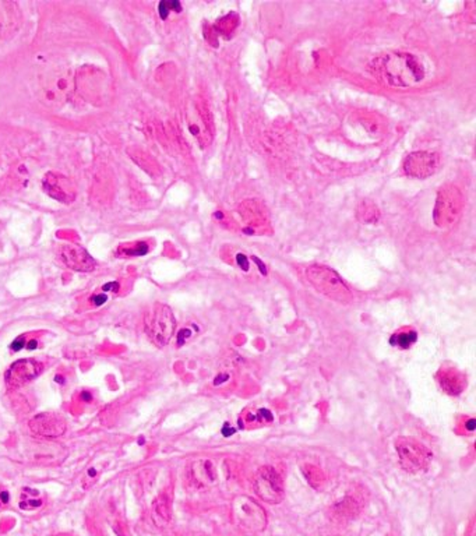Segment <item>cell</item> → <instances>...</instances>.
Listing matches in <instances>:
<instances>
[{
  "instance_id": "obj_16",
  "label": "cell",
  "mask_w": 476,
  "mask_h": 536,
  "mask_svg": "<svg viewBox=\"0 0 476 536\" xmlns=\"http://www.w3.org/2000/svg\"><path fill=\"white\" fill-rule=\"evenodd\" d=\"M436 378L440 388L448 396H459L466 387L465 376L454 367H442Z\"/></svg>"
},
{
  "instance_id": "obj_17",
  "label": "cell",
  "mask_w": 476,
  "mask_h": 536,
  "mask_svg": "<svg viewBox=\"0 0 476 536\" xmlns=\"http://www.w3.org/2000/svg\"><path fill=\"white\" fill-rule=\"evenodd\" d=\"M192 476L199 486H211L217 483V471L211 461L200 460L192 467Z\"/></svg>"
},
{
  "instance_id": "obj_28",
  "label": "cell",
  "mask_w": 476,
  "mask_h": 536,
  "mask_svg": "<svg viewBox=\"0 0 476 536\" xmlns=\"http://www.w3.org/2000/svg\"><path fill=\"white\" fill-rule=\"evenodd\" d=\"M107 301H108V297H107V295H102V294H100V295H94V297L91 298V302H92L95 306H101V305H104Z\"/></svg>"
},
{
  "instance_id": "obj_35",
  "label": "cell",
  "mask_w": 476,
  "mask_h": 536,
  "mask_svg": "<svg viewBox=\"0 0 476 536\" xmlns=\"http://www.w3.org/2000/svg\"><path fill=\"white\" fill-rule=\"evenodd\" d=\"M253 261H255V263H256V264L260 267V271H261L263 274H266V266H264V264H263V263H261V261H260L257 257H253Z\"/></svg>"
},
{
  "instance_id": "obj_11",
  "label": "cell",
  "mask_w": 476,
  "mask_h": 536,
  "mask_svg": "<svg viewBox=\"0 0 476 536\" xmlns=\"http://www.w3.org/2000/svg\"><path fill=\"white\" fill-rule=\"evenodd\" d=\"M30 429L36 436L56 438L65 434L67 423L66 419L59 414L42 412L30 420Z\"/></svg>"
},
{
  "instance_id": "obj_22",
  "label": "cell",
  "mask_w": 476,
  "mask_h": 536,
  "mask_svg": "<svg viewBox=\"0 0 476 536\" xmlns=\"http://www.w3.org/2000/svg\"><path fill=\"white\" fill-rule=\"evenodd\" d=\"M416 338H418V334L415 331H402V332L394 334L390 343L393 347H397L401 350H408V348H411V345H413L416 343Z\"/></svg>"
},
{
  "instance_id": "obj_18",
  "label": "cell",
  "mask_w": 476,
  "mask_h": 536,
  "mask_svg": "<svg viewBox=\"0 0 476 536\" xmlns=\"http://www.w3.org/2000/svg\"><path fill=\"white\" fill-rule=\"evenodd\" d=\"M153 519L157 526H165L171 521V500L168 495H160L153 504Z\"/></svg>"
},
{
  "instance_id": "obj_2",
  "label": "cell",
  "mask_w": 476,
  "mask_h": 536,
  "mask_svg": "<svg viewBox=\"0 0 476 536\" xmlns=\"http://www.w3.org/2000/svg\"><path fill=\"white\" fill-rule=\"evenodd\" d=\"M73 87L74 78L72 77L70 70L58 66L47 69L39 80V100L50 108L61 107L69 98Z\"/></svg>"
},
{
  "instance_id": "obj_7",
  "label": "cell",
  "mask_w": 476,
  "mask_h": 536,
  "mask_svg": "<svg viewBox=\"0 0 476 536\" xmlns=\"http://www.w3.org/2000/svg\"><path fill=\"white\" fill-rule=\"evenodd\" d=\"M175 316L171 308L166 305H157L146 320V331L153 343L160 348H164L169 344L175 332Z\"/></svg>"
},
{
  "instance_id": "obj_4",
  "label": "cell",
  "mask_w": 476,
  "mask_h": 536,
  "mask_svg": "<svg viewBox=\"0 0 476 536\" xmlns=\"http://www.w3.org/2000/svg\"><path fill=\"white\" fill-rule=\"evenodd\" d=\"M464 207L462 193L453 184H446L437 191V197L433 208V221L439 228L447 229L454 226Z\"/></svg>"
},
{
  "instance_id": "obj_3",
  "label": "cell",
  "mask_w": 476,
  "mask_h": 536,
  "mask_svg": "<svg viewBox=\"0 0 476 536\" xmlns=\"http://www.w3.org/2000/svg\"><path fill=\"white\" fill-rule=\"evenodd\" d=\"M306 278L321 295L338 303L352 302V292L343 278L328 267L310 266L306 268Z\"/></svg>"
},
{
  "instance_id": "obj_33",
  "label": "cell",
  "mask_w": 476,
  "mask_h": 536,
  "mask_svg": "<svg viewBox=\"0 0 476 536\" xmlns=\"http://www.w3.org/2000/svg\"><path fill=\"white\" fill-rule=\"evenodd\" d=\"M81 398H83L85 403H91L92 396H91V393H88V392H83V393H81Z\"/></svg>"
},
{
  "instance_id": "obj_6",
  "label": "cell",
  "mask_w": 476,
  "mask_h": 536,
  "mask_svg": "<svg viewBox=\"0 0 476 536\" xmlns=\"http://www.w3.org/2000/svg\"><path fill=\"white\" fill-rule=\"evenodd\" d=\"M396 450L402 469L409 473H418L426 469L433 458V454L413 438H397Z\"/></svg>"
},
{
  "instance_id": "obj_29",
  "label": "cell",
  "mask_w": 476,
  "mask_h": 536,
  "mask_svg": "<svg viewBox=\"0 0 476 536\" xmlns=\"http://www.w3.org/2000/svg\"><path fill=\"white\" fill-rule=\"evenodd\" d=\"M236 261H237V264H239V267H242L245 271L249 270V261H248V257L245 255H237Z\"/></svg>"
},
{
  "instance_id": "obj_10",
  "label": "cell",
  "mask_w": 476,
  "mask_h": 536,
  "mask_svg": "<svg viewBox=\"0 0 476 536\" xmlns=\"http://www.w3.org/2000/svg\"><path fill=\"white\" fill-rule=\"evenodd\" d=\"M440 158L436 153L415 151L404 161V172L413 179H427L439 169Z\"/></svg>"
},
{
  "instance_id": "obj_32",
  "label": "cell",
  "mask_w": 476,
  "mask_h": 536,
  "mask_svg": "<svg viewBox=\"0 0 476 536\" xmlns=\"http://www.w3.org/2000/svg\"><path fill=\"white\" fill-rule=\"evenodd\" d=\"M36 345H38L36 341H35V339H31V341H28V343H27L25 348H27L28 351H34V350H36Z\"/></svg>"
},
{
  "instance_id": "obj_26",
  "label": "cell",
  "mask_w": 476,
  "mask_h": 536,
  "mask_svg": "<svg viewBox=\"0 0 476 536\" xmlns=\"http://www.w3.org/2000/svg\"><path fill=\"white\" fill-rule=\"evenodd\" d=\"M42 506V500H21L20 502V508L23 510H34V508H38Z\"/></svg>"
},
{
  "instance_id": "obj_1",
  "label": "cell",
  "mask_w": 476,
  "mask_h": 536,
  "mask_svg": "<svg viewBox=\"0 0 476 536\" xmlns=\"http://www.w3.org/2000/svg\"><path fill=\"white\" fill-rule=\"evenodd\" d=\"M376 72L390 87L409 88L422 83L426 77L423 63L411 54H390L378 59Z\"/></svg>"
},
{
  "instance_id": "obj_30",
  "label": "cell",
  "mask_w": 476,
  "mask_h": 536,
  "mask_svg": "<svg viewBox=\"0 0 476 536\" xmlns=\"http://www.w3.org/2000/svg\"><path fill=\"white\" fill-rule=\"evenodd\" d=\"M102 290L104 292H109V290H119V283L118 282H108L102 286Z\"/></svg>"
},
{
  "instance_id": "obj_8",
  "label": "cell",
  "mask_w": 476,
  "mask_h": 536,
  "mask_svg": "<svg viewBox=\"0 0 476 536\" xmlns=\"http://www.w3.org/2000/svg\"><path fill=\"white\" fill-rule=\"evenodd\" d=\"M80 92L88 103L102 105L109 98V81L104 72L97 67H85L78 74Z\"/></svg>"
},
{
  "instance_id": "obj_9",
  "label": "cell",
  "mask_w": 476,
  "mask_h": 536,
  "mask_svg": "<svg viewBox=\"0 0 476 536\" xmlns=\"http://www.w3.org/2000/svg\"><path fill=\"white\" fill-rule=\"evenodd\" d=\"M253 484L257 496L266 503L278 504L283 500V483L272 467H261L256 472Z\"/></svg>"
},
{
  "instance_id": "obj_5",
  "label": "cell",
  "mask_w": 476,
  "mask_h": 536,
  "mask_svg": "<svg viewBox=\"0 0 476 536\" xmlns=\"http://www.w3.org/2000/svg\"><path fill=\"white\" fill-rule=\"evenodd\" d=\"M232 517L236 525L246 532H261L267 526L264 508L252 497L241 495L232 502Z\"/></svg>"
},
{
  "instance_id": "obj_12",
  "label": "cell",
  "mask_w": 476,
  "mask_h": 536,
  "mask_svg": "<svg viewBox=\"0 0 476 536\" xmlns=\"http://www.w3.org/2000/svg\"><path fill=\"white\" fill-rule=\"evenodd\" d=\"M43 365L34 359H20L14 362L6 372V383L10 387H21L42 373Z\"/></svg>"
},
{
  "instance_id": "obj_19",
  "label": "cell",
  "mask_w": 476,
  "mask_h": 536,
  "mask_svg": "<svg viewBox=\"0 0 476 536\" xmlns=\"http://www.w3.org/2000/svg\"><path fill=\"white\" fill-rule=\"evenodd\" d=\"M356 217L362 224H377L380 219V210L373 202L363 200L356 208Z\"/></svg>"
},
{
  "instance_id": "obj_31",
  "label": "cell",
  "mask_w": 476,
  "mask_h": 536,
  "mask_svg": "<svg viewBox=\"0 0 476 536\" xmlns=\"http://www.w3.org/2000/svg\"><path fill=\"white\" fill-rule=\"evenodd\" d=\"M465 427L468 431H473L476 429V420L473 418H469L466 422H465Z\"/></svg>"
},
{
  "instance_id": "obj_23",
  "label": "cell",
  "mask_w": 476,
  "mask_h": 536,
  "mask_svg": "<svg viewBox=\"0 0 476 536\" xmlns=\"http://www.w3.org/2000/svg\"><path fill=\"white\" fill-rule=\"evenodd\" d=\"M119 253L129 256V257H140V256H144L149 253V245L144 242H140V243H137V245H134V248L120 249Z\"/></svg>"
},
{
  "instance_id": "obj_13",
  "label": "cell",
  "mask_w": 476,
  "mask_h": 536,
  "mask_svg": "<svg viewBox=\"0 0 476 536\" xmlns=\"http://www.w3.org/2000/svg\"><path fill=\"white\" fill-rule=\"evenodd\" d=\"M43 190L45 193L50 194V196L61 203L70 204L73 203L76 193L74 189L70 183V180L65 176L55 175V173H47L43 179Z\"/></svg>"
},
{
  "instance_id": "obj_24",
  "label": "cell",
  "mask_w": 476,
  "mask_h": 536,
  "mask_svg": "<svg viewBox=\"0 0 476 536\" xmlns=\"http://www.w3.org/2000/svg\"><path fill=\"white\" fill-rule=\"evenodd\" d=\"M182 12V6L179 2H161L160 3V8H158V12H160V16L162 20H165L169 14V12Z\"/></svg>"
},
{
  "instance_id": "obj_14",
  "label": "cell",
  "mask_w": 476,
  "mask_h": 536,
  "mask_svg": "<svg viewBox=\"0 0 476 536\" xmlns=\"http://www.w3.org/2000/svg\"><path fill=\"white\" fill-rule=\"evenodd\" d=\"M61 255L66 266L74 271L88 272L95 270V266H97L91 255L80 245H74V243H67V245H65L62 248Z\"/></svg>"
},
{
  "instance_id": "obj_20",
  "label": "cell",
  "mask_w": 476,
  "mask_h": 536,
  "mask_svg": "<svg viewBox=\"0 0 476 536\" xmlns=\"http://www.w3.org/2000/svg\"><path fill=\"white\" fill-rule=\"evenodd\" d=\"M237 25H239V16L236 13H229L221 17L217 21V24L213 27V30L215 31V35H222L225 38H229Z\"/></svg>"
},
{
  "instance_id": "obj_34",
  "label": "cell",
  "mask_w": 476,
  "mask_h": 536,
  "mask_svg": "<svg viewBox=\"0 0 476 536\" xmlns=\"http://www.w3.org/2000/svg\"><path fill=\"white\" fill-rule=\"evenodd\" d=\"M0 500H2L3 504H8L9 503V493L8 492L0 493Z\"/></svg>"
},
{
  "instance_id": "obj_25",
  "label": "cell",
  "mask_w": 476,
  "mask_h": 536,
  "mask_svg": "<svg viewBox=\"0 0 476 536\" xmlns=\"http://www.w3.org/2000/svg\"><path fill=\"white\" fill-rule=\"evenodd\" d=\"M25 345H27V341H25L24 335H20V336H17V338L13 341V343L10 344V350L14 351V352H19V351H21L23 348H25Z\"/></svg>"
},
{
  "instance_id": "obj_27",
  "label": "cell",
  "mask_w": 476,
  "mask_h": 536,
  "mask_svg": "<svg viewBox=\"0 0 476 536\" xmlns=\"http://www.w3.org/2000/svg\"><path fill=\"white\" fill-rule=\"evenodd\" d=\"M192 335H193L192 330H188V328L180 330L179 334H177V345H183V344L186 343V341H187L190 336H192Z\"/></svg>"
},
{
  "instance_id": "obj_15",
  "label": "cell",
  "mask_w": 476,
  "mask_h": 536,
  "mask_svg": "<svg viewBox=\"0 0 476 536\" xmlns=\"http://www.w3.org/2000/svg\"><path fill=\"white\" fill-rule=\"evenodd\" d=\"M21 24V12L14 2H0V39L16 34Z\"/></svg>"
},
{
  "instance_id": "obj_36",
  "label": "cell",
  "mask_w": 476,
  "mask_h": 536,
  "mask_svg": "<svg viewBox=\"0 0 476 536\" xmlns=\"http://www.w3.org/2000/svg\"><path fill=\"white\" fill-rule=\"evenodd\" d=\"M55 381H56V383H61V384H63V383H65V378H63L62 376H56V377H55Z\"/></svg>"
},
{
  "instance_id": "obj_21",
  "label": "cell",
  "mask_w": 476,
  "mask_h": 536,
  "mask_svg": "<svg viewBox=\"0 0 476 536\" xmlns=\"http://www.w3.org/2000/svg\"><path fill=\"white\" fill-rule=\"evenodd\" d=\"M302 472H303L307 483L313 487V489H316V491L323 489L324 484H325V476L318 467H316L313 464H305L302 467Z\"/></svg>"
}]
</instances>
